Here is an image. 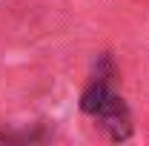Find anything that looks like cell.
I'll list each match as a JSON object with an SVG mask.
<instances>
[{
  "label": "cell",
  "instance_id": "cell-1",
  "mask_svg": "<svg viewBox=\"0 0 149 146\" xmlns=\"http://www.w3.org/2000/svg\"><path fill=\"white\" fill-rule=\"evenodd\" d=\"M95 117L100 120V126L109 132L112 140H126L132 135V115H129V109H126V103H123L115 92L109 95V100L100 106V112H97Z\"/></svg>",
  "mask_w": 149,
  "mask_h": 146
}]
</instances>
